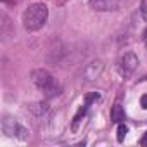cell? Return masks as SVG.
I'll return each instance as SVG.
<instances>
[{
    "label": "cell",
    "instance_id": "1",
    "mask_svg": "<svg viewBox=\"0 0 147 147\" xmlns=\"http://www.w3.org/2000/svg\"><path fill=\"white\" fill-rule=\"evenodd\" d=\"M49 19V9L45 4L36 2L28 5V9L23 12V24L28 31H38L45 26Z\"/></svg>",
    "mask_w": 147,
    "mask_h": 147
},
{
    "label": "cell",
    "instance_id": "2",
    "mask_svg": "<svg viewBox=\"0 0 147 147\" xmlns=\"http://www.w3.org/2000/svg\"><path fill=\"white\" fill-rule=\"evenodd\" d=\"M31 83L38 90H42L47 97H54V95H59L61 94L59 92L61 88L55 85L52 75H50L47 69H35V71H31Z\"/></svg>",
    "mask_w": 147,
    "mask_h": 147
},
{
    "label": "cell",
    "instance_id": "3",
    "mask_svg": "<svg viewBox=\"0 0 147 147\" xmlns=\"http://www.w3.org/2000/svg\"><path fill=\"white\" fill-rule=\"evenodd\" d=\"M2 131L7 135V137H18L21 140H26L30 137V131L28 128H24L16 118L12 116H4L2 119Z\"/></svg>",
    "mask_w": 147,
    "mask_h": 147
},
{
    "label": "cell",
    "instance_id": "4",
    "mask_svg": "<svg viewBox=\"0 0 147 147\" xmlns=\"http://www.w3.org/2000/svg\"><path fill=\"white\" fill-rule=\"evenodd\" d=\"M137 66H138V57L133 52H126L119 59V73H121L125 78H128V76L133 75L135 69H137Z\"/></svg>",
    "mask_w": 147,
    "mask_h": 147
},
{
    "label": "cell",
    "instance_id": "5",
    "mask_svg": "<svg viewBox=\"0 0 147 147\" xmlns=\"http://www.w3.org/2000/svg\"><path fill=\"white\" fill-rule=\"evenodd\" d=\"M123 0H88L90 9L97 12H114L121 7Z\"/></svg>",
    "mask_w": 147,
    "mask_h": 147
},
{
    "label": "cell",
    "instance_id": "6",
    "mask_svg": "<svg viewBox=\"0 0 147 147\" xmlns=\"http://www.w3.org/2000/svg\"><path fill=\"white\" fill-rule=\"evenodd\" d=\"M102 69H104V66H102V62H100V61H92V62L85 67L83 76H85V80H87V82H94V80H97V78L100 76Z\"/></svg>",
    "mask_w": 147,
    "mask_h": 147
},
{
    "label": "cell",
    "instance_id": "7",
    "mask_svg": "<svg viewBox=\"0 0 147 147\" xmlns=\"http://www.w3.org/2000/svg\"><path fill=\"white\" fill-rule=\"evenodd\" d=\"M123 119H125V111H123L121 104H114V106L111 107V121H114V123H123Z\"/></svg>",
    "mask_w": 147,
    "mask_h": 147
},
{
    "label": "cell",
    "instance_id": "8",
    "mask_svg": "<svg viewBox=\"0 0 147 147\" xmlns=\"http://www.w3.org/2000/svg\"><path fill=\"white\" fill-rule=\"evenodd\" d=\"M88 106H90V104H88V102L85 100V104H83V106H82V107L78 109V113L75 114V119H73V130H75V131L78 130V125L82 123V119H83V116L87 114V109H88Z\"/></svg>",
    "mask_w": 147,
    "mask_h": 147
},
{
    "label": "cell",
    "instance_id": "9",
    "mask_svg": "<svg viewBox=\"0 0 147 147\" xmlns=\"http://www.w3.org/2000/svg\"><path fill=\"white\" fill-rule=\"evenodd\" d=\"M45 111H47V104H33L31 106V113L36 116H42Z\"/></svg>",
    "mask_w": 147,
    "mask_h": 147
},
{
    "label": "cell",
    "instance_id": "10",
    "mask_svg": "<svg viewBox=\"0 0 147 147\" xmlns=\"http://www.w3.org/2000/svg\"><path fill=\"white\" fill-rule=\"evenodd\" d=\"M126 133H128V126L125 123H119V126H118V142H123Z\"/></svg>",
    "mask_w": 147,
    "mask_h": 147
},
{
    "label": "cell",
    "instance_id": "11",
    "mask_svg": "<svg viewBox=\"0 0 147 147\" xmlns=\"http://www.w3.org/2000/svg\"><path fill=\"white\" fill-rule=\"evenodd\" d=\"M140 106H142L144 109H147V94H144V95L140 97Z\"/></svg>",
    "mask_w": 147,
    "mask_h": 147
},
{
    "label": "cell",
    "instance_id": "12",
    "mask_svg": "<svg viewBox=\"0 0 147 147\" xmlns=\"http://www.w3.org/2000/svg\"><path fill=\"white\" fill-rule=\"evenodd\" d=\"M140 145H144V147H147V131L144 133V137L140 138Z\"/></svg>",
    "mask_w": 147,
    "mask_h": 147
}]
</instances>
